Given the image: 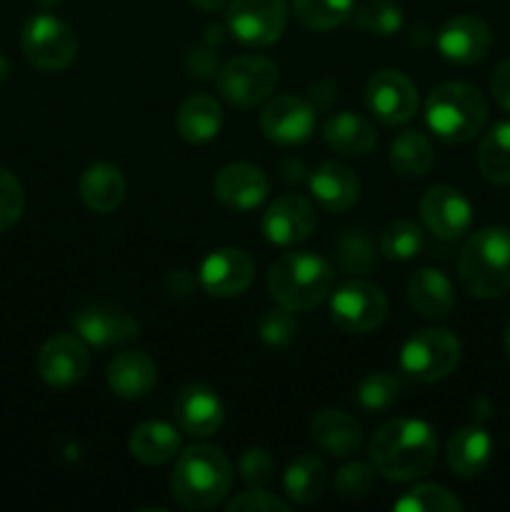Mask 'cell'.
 <instances>
[{
	"instance_id": "ab89813d",
	"label": "cell",
	"mask_w": 510,
	"mask_h": 512,
	"mask_svg": "<svg viewBox=\"0 0 510 512\" xmlns=\"http://www.w3.org/2000/svg\"><path fill=\"white\" fill-rule=\"evenodd\" d=\"M375 483V465L368 463H350L338 470L335 478V490L345 500H360L373 490Z\"/></svg>"
},
{
	"instance_id": "5bb4252c",
	"label": "cell",
	"mask_w": 510,
	"mask_h": 512,
	"mask_svg": "<svg viewBox=\"0 0 510 512\" xmlns=\"http://www.w3.org/2000/svg\"><path fill=\"white\" fill-rule=\"evenodd\" d=\"M260 128L278 145L305 143L315 130V108L295 95H278L260 113Z\"/></svg>"
},
{
	"instance_id": "7dc6e473",
	"label": "cell",
	"mask_w": 510,
	"mask_h": 512,
	"mask_svg": "<svg viewBox=\"0 0 510 512\" xmlns=\"http://www.w3.org/2000/svg\"><path fill=\"white\" fill-rule=\"evenodd\" d=\"M8 70H10V65H8V60L3 58V55H0V83H3L5 78H8Z\"/></svg>"
},
{
	"instance_id": "ee69618b",
	"label": "cell",
	"mask_w": 510,
	"mask_h": 512,
	"mask_svg": "<svg viewBox=\"0 0 510 512\" xmlns=\"http://www.w3.org/2000/svg\"><path fill=\"white\" fill-rule=\"evenodd\" d=\"M490 93H493L495 103L510 113V60H503V63L493 70V78H490Z\"/></svg>"
},
{
	"instance_id": "ba28073f",
	"label": "cell",
	"mask_w": 510,
	"mask_h": 512,
	"mask_svg": "<svg viewBox=\"0 0 510 512\" xmlns=\"http://www.w3.org/2000/svg\"><path fill=\"white\" fill-rule=\"evenodd\" d=\"M278 65L263 55H240L218 73V93L235 108H255L275 93Z\"/></svg>"
},
{
	"instance_id": "603a6c76",
	"label": "cell",
	"mask_w": 510,
	"mask_h": 512,
	"mask_svg": "<svg viewBox=\"0 0 510 512\" xmlns=\"http://www.w3.org/2000/svg\"><path fill=\"white\" fill-rule=\"evenodd\" d=\"M408 303L423 318H445L455 305L453 283H450L443 270L420 268L408 280Z\"/></svg>"
},
{
	"instance_id": "d590c367",
	"label": "cell",
	"mask_w": 510,
	"mask_h": 512,
	"mask_svg": "<svg viewBox=\"0 0 510 512\" xmlns=\"http://www.w3.org/2000/svg\"><path fill=\"white\" fill-rule=\"evenodd\" d=\"M395 512H458L463 503L443 485H418L393 503Z\"/></svg>"
},
{
	"instance_id": "484cf974",
	"label": "cell",
	"mask_w": 510,
	"mask_h": 512,
	"mask_svg": "<svg viewBox=\"0 0 510 512\" xmlns=\"http://www.w3.org/2000/svg\"><path fill=\"white\" fill-rule=\"evenodd\" d=\"M323 138L338 153L350 155V158H365L370 150L378 145L373 123L363 115H355L343 110L338 115H330L323 125Z\"/></svg>"
},
{
	"instance_id": "5b68a950",
	"label": "cell",
	"mask_w": 510,
	"mask_h": 512,
	"mask_svg": "<svg viewBox=\"0 0 510 512\" xmlns=\"http://www.w3.org/2000/svg\"><path fill=\"white\" fill-rule=\"evenodd\" d=\"M425 120L445 143H470L488 120V105L468 83H443L425 100Z\"/></svg>"
},
{
	"instance_id": "44dd1931",
	"label": "cell",
	"mask_w": 510,
	"mask_h": 512,
	"mask_svg": "<svg viewBox=\"0 0 510 512\" xmlns=\"http://www.w3.org/2000/svg\"><path fill=\"white\" fill-rule=\"evenodd\" d=\"M158 380V368L153 358L140 350L118 353L108 365V388L123 400H140L153 390Z\"/></svg>"
},
{
	"instance_id": "d4e9b609",
	"label": "cell",
	"mask_w": 510,
	"mask_h": 512,
	"mask_svg": "<svg viewBox=\"0 0 510 512\" xmlns=\"http://www.w3.org/2000/svg\"><path fill=\"white\" fill-rule=\"evenodd\" d=\"M310 428H313L315 443L335 458L358 453L360 445H363V430H360L358 420L345 410H320Z\"/></svg>"
},
{
	"instance_id": "8fae6325",
	"label": "cell",
	"mask_w": 510,
	"mask_h": 512,
	"mask_svg": "<svg viewBox=\"0 0 510 512\" xmlns=\"http://www.w3.org/2000/svg\"><path fill=\"white\" fill-rule=\"evenodd\" d=\"M368 108L385 125H403L418 113V90L400 70H378L365 88Z\"/></svg>"
},
{
	"instance_id": "cb8c5ba5",
	"label": "cell",
	"mask_w": 510,
	"mask_h": 512,
	"mask_svg": "<svg viewBox=\"0 0 510 512\" xmlns=\"http://www.w3.org/2000/svg\"><path fill=\"white\" fill-rule=\"evenodd\" d=\"M80 198H83L85 208L93 213L108 215L123 205L125 200V178L115 165L110 163H95L80 175Z\"/></svg>"
},
{
	"instance_id": "c3c4849f",
	"label": "cell",
	"mask_w": 510,
	"mask_h": 512,
	"mask_svg": "<svg viewBox=\"0 0 510 512\" xmlns=\"http://www.w3.org/2000/svg\"><path fill=\"white\" fill-rule=\"evenodd\" d=\"M505 348H508V353H510V325L505 328Z\"/></svg>"
},
{
	"instance_id": "6da1fadb",
	"label": "cell",
	"mask_w": 510,
	"mask_h": 512,
	"mask_svg": "<svg viewBox=\"0 0 510 512\" xmlns=\"http://www.w3.org/2000/svg\"><path fill=\"white\" fill-rule=\"evenodd\" d=\"M370 460L383 478L410 483L433 470L438 460V435L423 420H390L380 425L370 440Z\"/></svg>"
},
{
	"instance_id": "9c48e42d",
	"label": "cell",
	"mask_w": 510,
	"mask_h": 512,
	"mask_svg": "<svg viewBox=\"0 0 510 512\" xmlns=\"http://www.w3.org/2000/svg\"><path fill=\"white\" fill-rule=\"evenodd\" d=\"M330 318L343 333H370L388 318V298L375 283L350 280L330 298Z\"/></svg>"
},
{
	"instance_id": "e575fe53",
	"label": "cell",
	"mask_w": 510,
	"mask_h": 512,
	"mask_svg": "<svg viewBox=\"0 0 510 512\" xmlns=\"http://www.w3.org/2000/svg\"><path fill=\"white\" fill-rule=\"evenodd\" d=\"M400 395V380L393 373H370L355 388V400L368 413H383V410L393 408L395 400Z\"/></svg>"
},
{
	"instance_id": "3957f363",
	"label": "cell",
	"mask_w": 510,
	"mask_h": 512,
	"mask_svg": "<svg viewBox=\"0 0 510 512\" xmlns=\"http://www.w3.org/2000/svg\"><path fill=\"white\" fill-rule=\"evenodd\" d=\"M458 275L473 298L490 300L510 293V228L490 225L470 235L460 253Z\"/></svg>"
},
{
	"instance_id": "4316f807",
	"label": "cell",
	"mask_w": 510,
	"mask_h": 512,
	"mask_svg": "<svg viewBox=\"0 0 510 512\" xmlns=\"http://www.w3.org/2000/svg\"><path fill=\"white\" fill-rule=\"evenodd\" d=\"M175 125H178L180 138L188 143H208L220 133L223 125V110L213 95L195 93L180 105L178 115H175Z\"/></svg>"
},
{
	"instance_id": "bcb514c9",
	"label": "cell",
	"mask_w": 510,
	"mask_h": 512,
	"mask_svg": "<svg viewBox=\"0 0 510 512\" xmlns=\"http://www.w3.org/2000/svg\"><path fill=\"white\" fill-rule=\"evenodd\" d=\"M35 5H40V8L43 10H50V8H58L60 3H63V0H33Z\"/></svg>"
},
{
	"instance_id": "d6a6232c",
	"label": "cell",
	"mask_w": 510,
	"mask_h": 512,
	"mask_svg": "<svg viewBox=\"0 0 510 512\" xmlns=\"http://www.w3.org/2000/svg\"><path fill=\"white\" fill-rule=\"evenodd\" d=\"M355 0H293V15L303 28L330 30L353 15Z\"/></svg>"
},
{
	"instance_id": "ac0fdd59",
	"label": "cell",
	"mask_w": 510,
	"mask_h": 512,
	"mask_svg": "<svg viewBox=\"0 0 510 512\" xmlns=\"http://www.w3.org/2000/svg\"><path fill=\"white\" fill-rule=\"evenodd\" d=\"M493 33L488 23L475 15H458L448 20L438 33V50L445 60L458 65H473L488 55Z\"/></svg>"
},
{
	"instance_id": "b9f144b4",
	"label": "cell",
	"mask_w": 510,
	"mask_h": 512,
	"mask_svg": "<svg viewBox=\"0 0 510 512\" xmlns=\"http://www.w3.org/2000/svg\"><path fill=\"white\" fill-rule=\"evenodd\" d=\"M273 470V458H270L268 450L263 448L245 450L243 458H240V478L248 485H253V488H260V485L268 483V480L273 478Z\"/></svg>"
},
{
	"instance_id": "ffe728a7",
	"label": "cell",
	"mask_w": 510,
	"mask_h": 512,
	"mask_svg": "<svg viewBox=\"0 0 510 512\" xmlns=\"http://www.w3.org/2000/svg\"><path fill=\"white\" fill-rule=\"evenodd\" d=\"M173 410L180 430L193 438H210L223 425V403L208 385H185Z\"/></svg>"
},
{
	"instance_id": "2e32d148",
	"label": "cell",
	"mask_w": 510,
	"mask_h": 512,
	"mask_svg": "<svg viewBox=\"0 0 510 512\" xmlns=\"http://www.w3.org/2000/svg\"><path fill=\"white\" fill-rule=\"evenodd\" d=\"M420 218L433 235L443 240H455L470 228L473 208L458 188L435 185L420 200Z\"/></svg>"
},
{
	"instance_id": "60d3db41",
	"label": "cell",
	"mask_w": 510,
	"mask_h": 512,
	"mask_svg": "<svg viewBox=\"0 0 510 512\" xmlns=\"http://www.w3.org/2000/svg\"><path fill=\"white\" fill-rule=\"evenodd\" d=\"M260 338L263 343L275 345V348H283V345L293 343V338L298 335V320H295L293 310L278 308L268 310L260 320Z\"/></svg>"
},
{
	"instance_id": "7bdbcfd3",
	"label": "cell",
	"mask_w": 510,
	"mask_h": 512,
	"mask_svg": "<svg viewBox=\"0 0 510 512\" xmlns=\"http://www.w3.org/2000/svg\"><path fill=\"white\" fill-rule=\"evenodd\" d=\"M288 512L290 505L263 488L245 490L228 503V512Z\"/></svg>"
},
{
	"instance_id": "9a60e30c",
	"label": "cell",
	"mask_w": 510,
	"mask_h": 512,
	"mask_svg": "<svg viewBox=\"0 0 510 512\" xmlns=\"http://www.w3.org/2000/svg\"><path fill=\"white\" fill-rule=\"evenodd\" d=\"M73 328L85 343L98 348L125 345L140 335V325L133 315L115 305H88L73 315Z\"/></svg>"
},
{
	"instance_id": "7402d4cb",
	"label": "cell",
	"mask_w": 510,
	"mask_h": 512,
	"mask_svg": "<svg viewBox=\"0 0 510 512\" xmlns=\"http://www.w3.org/2000/svg\"><path fill=\"white\" fill-rule=\"evenodd\" d=\"M310 193L330 213H345L360 198V180L348 165L323 163L308 178Z\"/></svg>"
},
{
	"instance_id": "277c9868",
	"label": "cell",
	"mask_w": 510,
	"mask_h": 512,
	"mask_svg": "<svg viewBox=\"0 0 510 512\" xmlns=\"http://www.w3.org/2000/svg\"><path fill=\"white\" fill-rule=\"evenodd\" d=\"M333 280V268L320 255L285 253L270 265L268 290L280 308L305 313L325 303L333 290Z\"/></svg>"
},
{
	"instance_id": "f6af8a7d",
	"label": "cell",
	"mask_w": 510,
	"mask_h": 512,
	"mask_svg": "<svg viewBox=\"0 0 510 512\" xmlns=\"http://www.w3.org/2000/svg\"><path fill=\"white\" fill-rule=\"evenodd\" d=\"M188 3L195 5V8H200L203 13H218L228 0H188Z\"/></svg>"
},
{
	"instance_id": "52a82bcc",
	"label": "cell",
	"mask_w": 510,
	"mask_h": 512,
	"mask_svg": "<svg viewBox=\"0 0 510 512\" xmlns=\"http://www.w3.org/2000/svg\"><path fill=\"white\" fill-rule=\"evenodd\" d=\"M20 45L30 65L45 73L65 70L78 55V38L65 20L50 13H38L23 25Z\"/></svg>"
},
{
	"instance_id": "d6986e66",
	"label": "cell",
	"mask_w": 510,
	"mask_h": 512,
	"mask_svg": "<svg viewBox=\"0 0 510 512\" xmlns=\"http://www.w3.org/2000/svg\"><path fill=\"white\" fill-rule=\"evenodd\" d=\"M268 190V175L250 163L225 165L215 175V198L225 208L238 210V213H248V210L258 208L268 198Z\"/></svg>"
},
{
	"instance_id": "83f0119b",
	"label": "cell",
	"mask_w": 510,
	"mask_h": 512,
	"mask_svg": "<svg viewBox=\"0 0 510 512\" xmlns=\"http://www.w3.org/2000/svg\"><path fill=\"white\" fill-rule=\"evenodd\" d=\"M493 455V440L483 428H460L448 443V465L458 478H475L483 473Z\"/></svg>"
},
{
	"instance_id": "8992f818",
	"label": "cell",
	"mask_w": 510,
	"mask_h": 512,
	"mask_svg": "<svg viewBox=\"0 0 510 512\" xmlns=\"http://www.w3.org/2000/svg\"><path fill=\"white\" fill-rule=\"evenodd\" d=\"M460 363L458 335L445 328L418 330L400 353V368L418 383H438Z\"/></svg>"
},
{
	"instance_id": "f35d334b",
	"label": "cell",
	"mask_w": 510,
	"mask_h": 512,
	"mask_svg": "<svg viewBox=\"0 0 510 512\" xmlns=\"http://www.w3.org/2000/svg\"><path fill=\"white\" fill-rule=\"evenodd\" d=\"M25 210V193L20 180L8 168H0V233L13 228Z\"/></svg>"
},
{
	"instance_id": "836d02e7",
	"label": "cell",
	"mask_w": 510,
	"mask_h": 512,
	"mask_svg": "<svg viewBox=\"0 0 510 512\" xmlns=\"http://www.w3.org/2000/svg\"><path fill=\"white\" fill-rule=\"evenodd\" d=\"M335 260L345 273L363 275L375 268L378 255H375L373 240L368 238L365 230H345L335 243Z\"/></svg>"
},
{
	"instance_id": "7a4b0ae2",
	"label": "cell",
	"mask_w": 510,
	"mask_h": 512,
	"mask_svg": "<svg viewBox=\"0 0 510 512\" xmlns=\"http://www.w3.org/2000/svg\"><path fill=\"white\" fill-rule=\"evenodd\" d=\"M233 485V465L223 450L210 445H193L178 455L173 480V498L185 510H210L223 503Z\"/></svg>"
},
{
	"instance_id": "e0dca14e",
	"label": "cell",
	"mask_w": 510,
	"mask_h": 512,
	"mask_svg": "<svg viewBox=\"0 0 510 512\" xmlns=\"http://www.w3.org/2000/svg\"><path fill=\"white\" fill-rule=\"evenodd\" d=\"M315 208L303 195H280L263 215L265 238L280 248H290L310 238L315 230Z\"/></svg>"
},
{
	"instance_id": "74e56055",
	"label": "cell",
	"mask_w": 510,
	"mask_h": 512,
	"mask_svg": "<svg viewBox=\"0 0 510 512\" xmlns=\"http://www.w3.org/2000/svg\"><path fill=\"white\" fill-rule=\"evenodd\" d=\"M423 248V233L410 220H395L380 235V255L388 260H410Z\"/></svg>"
},
{
	"instance_id": "7c38bea8",
	"label": "cell",
	"mask_w": 510,
	"mask_h": 512,
	"mask_svg": "<svg viewBox=\"0 0 510 512\" xmlns=\"http://www.w3.org/2000/svg\"><path fill=\"white\" fill-rule=\"evenodd\" d=\"M38 375L50 388H70L88 375L90 355L80 335H55L40 348Z\"/></svg>"
},
{
	"instance_id": "f546056e",
	"label": "cell",
	"mask_w": 510,
	"mask_h": 512,
	"mask_svg": "<svg viewBox=\"0 0 510 512\" xmlns=\"http://www.w3.org/2000/svg\"><path fill=\"white\" fill-rule=\"evenodd\" d=\"M285 493L293 503L298 505H310L318 503L325 493V485H328V473H325L323 460H318L315 455H300L285 470Z\"/></svg>"
},
{
	"instance_id": "f1b7e54d",
	"label": "cell",
	"mask_w": 510,
	"mask_h": 512,
	"mask_svg": "<svg viewBox=\"0 0 510 512\" xmlns=\"http://www.w3.org/2000/svg\"><path fill=\"white\" fill-rule=\"evenodd\" d=\"M180 450V435L173 425L150 420L140 423L130 435V453L143 465H165L173 460Z\"/></svg>"
},
{
	"instance_id": "30bf717a",
	"label": "cell",
	"mask_w": 510,
	"mask_h": 512,
	"mask_svg": "<svg viewBox=\"0 0 510 512\" xmlns=\"http://www.w3.org/2000/svg\"><path fill=\"white\" fill-rule=\"evenodd\" d=\"M225 23L235 40L255 48L273 45L288 23L285 0H230Z\"/></svg>"
},
{
	"instance_id": "4dcf8cb0",
	"label": "cell",
	"mask_w": 510,
	"mask_h": 512,
	"mask_svg": "<svg viewBox=\"0 0 510 512\" xmlns=\"http://www.w3.org/2000/svg\"><path fill=\"white\" fill-rule=\"evenodd\" d=\"M390 165L400 178H423L433 168V145L418 130H403L390 145Z\"/></svg>"
},
{
	"instance_id": "4fadbf2b",
	"label": "cell",
	"mask_w": 510,
	"mask_h": 512,
	"mask_svg": "<svg viewBox=\"0 0 510 512\" xmlns=\"http://www.w3.org/2000/svg\"><path fill=\"white\" fill-rule=\"evenodd\" d=\"M255 265L240 248H220L200 265V285L213 298H238L250 288Z\"/></svg>"
},
{
	"instance_id": "1f68e13d",
	"label": "cell",
	"mask_w": 510,
	"mask_h": 512,
	"mask_svg": "<svg viewBox=\"0 0 510 512\" xmlns=\"http://www.w3.org/2000/svg\"><path fill=\"white\" fill-rule=\"evenodd\" d=\"M478 168L493 185L510 183V120L493 125L478 148Z\"/></svg>"
},
{
	"instance_id": "8d00e7d4",
	"label": "cell",
	"mask_w": 510,
	"mask_h": 512,
	"mask_svg": "<svg viewBox=\"0 0 510 512\" xmlns=\"http://www.w3.org/2000/svg\"><path fill=\"white\" fill-rule=\"evenodd\" d=\"M353 23L373 35H393L403 25V13L390 0H365L353 8Z\"/></svg>"
}]
</instances>
